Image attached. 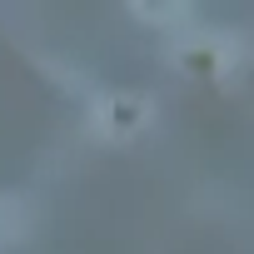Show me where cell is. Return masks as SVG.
<instances>
[{"mask_svg":"<svg viewBox=\"0 0 254 254\" xmlns=\"http://www.w3.org/2000/svg\"><path fill=\"white\" fill-rule=\"evenodd\" d=\"M30 229V209L15 194H0V244H20Z\"/></svg>","mask_w":254,"mask_h":254,"instance_id":"6da1fadb","label":"cell"},{"mask_svg":"<svg viewBox=\"0 0 254 254\" xmlns=\"http://www.w3.org/2000/svg\"><path fill=\"white\" fill-rule=\"evenodd\" d=\"M110 115H115V125H140V120L150 115V105H145V100H115Z\"/></svg>","mask_w":254,"mask_h":254,"instance_id":"7a4b0ae2","label":"cell"}]
</instances>
